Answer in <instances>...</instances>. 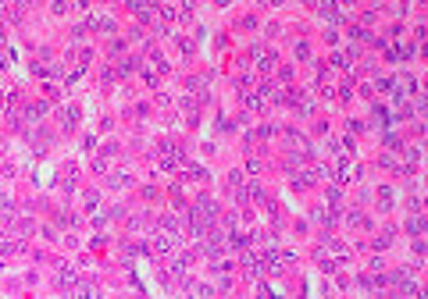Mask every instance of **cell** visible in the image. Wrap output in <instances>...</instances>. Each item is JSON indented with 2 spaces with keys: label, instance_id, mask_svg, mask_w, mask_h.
<instances>
[{
  "label": "cell",
  "instance_id": "obj_1",
  "mask_svg": "<svg viewBox=\"0 0 428 299\" xmlns=\"http://www.w3.org/2000/svg\"><path fill=\"white\" fill-rule=\"evenodd\" d=\"M175 249H179V235L175 232H157L150 239V253H157V256H168Z\"/></svg>",
  "mask_w": 428,
  "mask_h": 299
},
{
  "label": "cell",
  "instance_id": "obj_2",
  "mask_svg": "<svg viewBox=\"0 0 428 299\" xmlns=\"http://www.w3.org/2000/svg\"><path fill=\"white\" fill-rule=\"evenodd\" d=\"M286 146L293 150L296 157H310V146H307V139L300 132H286Z\"/></svg>",
  "mask_w": 428,
  "mask_h": 299
},
{
  "label": "cell",
  "instance_id": "obj_3",
  "mask_svg": "<svg viewBox=\"0 0 428 299\" xmlns=\"http://www.w3.org/2000/svg\"><path fill=\"white\" fill-rule=\"evenodd\" d=\"M253 57H257V71H261V75H268L271 68L279 64V57H275V54H271V50H261V47H253Z\"/></svg>",
  "mask_w": 428,
  "mask_h": 299
},
{
  "label": "cell",
  "instance_id": "obj_4",
  "mask_svg": "<svg viewBox=\"0 0 428 299\" xmlns=\"http://www.w3.org/2000/svg\"><path fill=\"white\" fill-rule=\"evenodd\" d=\"M125 185H132V171L129 168H118L111 175V189H125Z\"/></svg>",
  "mask_w": 428,
  "mask_h": 299
},
{
  "label": "cell",
  "instance_id": "obj_5",
  "mask_svg": "<svg viewBox=\"0 0 428 299\" xmlns=\"http://www.w3.org/2000/svg\"><path fill=\"white\" fill-rule=\"evenodd\" d=\"M132 11H136L139 22H150V18H153V8H150V4H132Z\"/></svg>",
  "mask_w": 428,
  "mask_h": 299
},
{
  "label": "cell",
  "instance_id": "obj_6",
  "mask_svg": "<svg viewBox=\"0 0 428 299\" xmlns=\"http://www.w3.org/2000/svg\"><path fill=\"white\" fill-rule=\"evenodd\" d=\"M318 15H325V18H332V22H335V18H343L335 4H318Z\"/></svg>",
  "mask_w": 428,
  "mask_h": 299
},
{
  "label": "cell",
  "instance_id": "obj_7",
  "mask_svg": "<svg viewBox=\"0 0 428 299\" xmlns=\"http://www.w3.org/2000/svg\"><path fill=\"white\" fill-rule=\"evenodd\" d=\"M57 285H64V288H68V285H75V271H71V267H61V274H57Z\"/></svg>",
  "mask_w": 428,
  "mask_h": 299
},
{
  "label": "cell",
  "instance_id": "obj_8",
  "mask_svg": "<svg viewBox=\"0 0 428 299\" xmlns=\"http://www.w3.org/2000/svg\"><path fill=\"white\" fill-rule=\"evenodd\" d=\"M75 299H97V285H79Z\"/></svg>",
  "mask_w": 428,
  "mask_h": 299
},
{
  "label": "cell",
  "instance_id": "obj_9",
  "mask_svg": "<svg viewBox=\"0 0 428 299\" xmlns=\"http://www.w3.org/2000/svg\"><path fill=\"white\" fill-rule=\"evenodd\" d=\"M389 207H393V193L382 189V210H389Z\"/></svg>",
  "mask_w": 428,
  "mask_h": 299
},
{
  "label": "cell",
  "instance_id": "obj_10",
  "mask_svg": "<svg viewBox=\"0 0 428 299\" xmlns=\"http://www.w3.org/2000/svg\"><path fill=\"white\" fill-rule=\"evenodd\" d=\"M296 57H303V61H307V57H310V47H307V43H296Z\"/></svg>",
  "mask_w": 428,
  "mask_h": 299
}]
</instances>
